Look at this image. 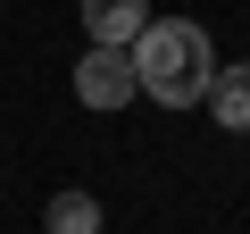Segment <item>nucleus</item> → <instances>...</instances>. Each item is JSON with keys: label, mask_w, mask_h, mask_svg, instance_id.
I'll list each match as a JSON object with an SVG mask.
<instances>
[{"label": "nucleus", "mask_w": 250, "mask_h": 234, "mask_svg": "<svg viewBox=\"0 0 250 234\" xmlns=\"http://www.w3.org/2000/svg\"><path fill=\"white\" fill-rule=\"evenodd\" d=\"M142 25H150V0H83V34L108 42V50H125Z\"/></svg>", "instance_id": "obj_3"}, {"label": "nucleus", "mask_w": 250, "mask_h": 234, "mask_svg": "<svg viewBox=\"0 0 250 234\" xmlns=\"http://www.w3.org/2000/svg\"><path fill=\"white\" fill-rule=\"evenodd\" d=\"M200 100H208V117H217L225 134H250V59H242V67H217Z\"/></svg>", "instance_id": "obj_4"}, {"label": "nucleus", "mask_w": 250, "mask_h": 234, "mask_svg": "<svg viewBox=\"0 0 250 234\" xmlns=\"http://www.w3.org/2000/svg\"><path fill=\"white\" fill-rule=\"evenodd\" d=\"M125 59H134V92H150V100H167V109L200 100L208 75H217V50H208V34H200L192 17H150L134 42H125Z\"/></svg>", "instance_id": "obj_1"}, {"label": "nucleus", "mask_w": 250, "mask_h": 234, "mask_svg": "<svg viewBox=\"0 0 250 234\" xmlns=\"http://www.w3.org/2000/svg\"><path fill=\"white\" fill-rule=\"evenodd\" d=\"M75 100L83 109H125V100H134V59L108 50V42H92L75 59Z\"/></svg>", "instance_id": "obj_2"}, {"label": "nucleus", "mask_w": 250, "mask_h": 234, "mask_svg": "<svg viewBox=\"0 0 250 234\" xmlns=\"http://www.w3.org/2000/svg\"><path fill=\"white\" fill-rule=\"evenodd\" d=\"M42 226H50V234H100V201H92V192H50Z\"/></svg>", "instance_id": "obj_5"}]
</instances>
